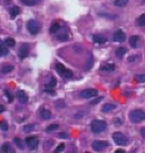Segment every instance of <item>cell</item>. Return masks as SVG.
Returning a JSON list of instances; mask_svg holds the SVG:
<instances>
[{"instance_id":"cell-16","label":"cell","mask_w":145,"mask_h":153,"mask_svg":"<svg viewBox=\"0 0 145 153\" xmlns=\"http://www.w3.org/2000/svg\"><path fill=\"white\" fill-rule=\"evenodd\" d=\"M56 83H57V80H56V78H51L48 82H45V85H44V87L45 88H52V87H55L56 86Z\"/></svg>"},{"instance_id":"cell-18","label":"cell","mask_w":145,"mask_h":153,"mask_svg":"<svg viewBox=\"0 0 145 153\" xmlns=\"http://www.w3.org/2000/svg\"><path fill=\"white\" fill-rule=\"evenodd\" d=\"M41 116H42L43 120H50L51 118V113L46 109H43V110H41Z\"/></svg>"},{"instance_id":"cell-38","label":"cell","mask_w":145,"mask_h":153,"mask_svg":"<svg viewBox=\"0 0 145 153\" xmlns=\"http://www.w3.org/2000/svg\"><path fill=\"white\" fill-rule=\"evenodd\" d=\"M141 135H142V137L145 138V128H142V129H141Z\"/></svg>"},{"instance_id":"cell-25","label":"cell","mask_w":145,"mask_h":153,"mask_svg":"<svg viewBox=\"0 0 145 153\" xmlns=\"http://www.w3.org/2000/svg\"><path fill=\"white\" fill-rule=\"evenodd\" d=\"M135 80L137 81V82H145V74H137V76H135Z\"/></svg>"},{"instance_id":"cell-15","label":"cell","mask_w":145,"mask_h":153,"mask_svg":"<svg viewBox=\"0 0 145 153\" xmlns=\"http://www.w3.org/2000/svg\"><path fill=\"white\" fill-rule=\"evenodd\" d=\"M116 106L115 104H112V103H106L102 106V111L103 113H108V111H112L113 109H115Z\"/></svg>"},{"instance_id":"cell-17","label":"cell","mask_w":145,"mask_h":153,"mask_svg":"<svg viewBox=\"0 0 145 153\" xmlns=\"http://www.w3.org/2000/svg\"><path fill=\"white\" fill-rule=\"evenodd\" d=\"M138 40H139V37H138V36H131V37H130V40H129V43H130V45H131L133 48H137Z\"/></svg>"},{"instance_id":"cell-12","label":"cell","mask_w":145,"mask_h":153,"mask_svg":"<svg viewBox=\"0 0 145 153\" xmlns=\"http://www.w3.org/2000/svg\"><path fill=\"white\" fill-rule=\"evenodd\" d=\"M9 14H10V17L14 19L15 16H17L20 14V8L17 6H13L10 9H9Z\"/></svg>"},{"instance_id":"cell-33","label":"cell","mask_w":145,"mask_h":153,"mask_svg":"<svg viewBox=\"0 0 145 153\" xmlns=\"http://www.w3.org/2000/svg\"><path fill=\"white\" fill-rule=\"evenodd\" d=\"M14 142L17 144V146L20 147V149H23L24 146H23V142L20 139V138H14Z\"/></svg>"},{"instance_id":"cell-36","label":"cell","mask_w":145,"mask_h":153,"mask_svg":"<svg viewBox=\"0 0 145 153\" xmlns=\"http://www.w3.org/2000/svg\"><path fill=\"white\" fill-rule=\"evenodd\" d=\"M5 93H6V95H7V96H8V99H9L8 101H9V102H12V101H13V96H12V95L9 94V92H8V90H6Z\"/></svg>"},{"instance_id":"cell-27","label":"cell","mask_w":145,"mask_h":153,"mask_svg":"<svg viewBox=\"0 0 145 153\" xmlns=\"http://www.w3.org/2000/svg\"><path fill=\"white\" fill-rule=\"evenodd\" d=\"M21 1H22V3H24L27 6H34L37 2V0H21Z\"/></svg>"},{"instance_id":"cell-7","label":"cell","mask_w":145,"mask_h":153,"mask_svg":"<svg viewBox=\"0 0 145 153\" xmlns=\"http://www.w3.org/2000/svg\"><path fill=\"white\" fill-rule=\"evenodd\" d=\"M96 95H98V92L95 89H84L80 92V97H83V99H89V97H93Z\"/></svg>"},{"instance_id":"cell-40","label":"cell","mask_w":145,"mask_h":153,"mask_svg":"<svg viewBox=\"0 0 145 153\" xmlns=\"http://www.w3.org/2000/svg\"><path fill=\"white\" fill-rule=\"evenodd\" d=\"M114 122H115V124H121V123H122V121H121V120H117V118H116Z\"/></svg>"},{"instance_id":"cell-28","label":"cell","mask_w":145,"mask_h":153,"mask_svg":"<svg viewBox=\"0 0 145 153\" xmlns=\"http://www.w3.org/2000/svg\"><path fill=\"white\" fill-rule=\"evenodd\" d=\"M34 128H35V127H34L33 124H28V125H26V127L23 128V131L28 134V132H31V131L34 130Z\"/></svg>"},{"instance_id":"cell-21","label":"cell","mask_w":145,"mask_h":153,"mask_svg":"<svg viewBox=\"0 0 145 153\" xmlns=\"http://www.w3.org/2000/svg\"><path fill=\"white\" fill-rule=\"evenodd\" d=\"M129 2V0H115V6H117V7H124V6H127V3Z\"/></svg>"},{"instance_id":"cell-3","label":"cell","mask_w":145,"mask_h":153,"mask_svg":"<svg viewBox=\"0 0 145 153\" xmlns=\"http://www.w3.org/2000/svg\"><path fill=\"white\" fill-rule=\"evenodd\" d=\"M113 139H114V142H115L117 145H120V146L126 145V144L128 143L127 137H126L122 132H114V134H113Z\"/></svg>"},{"instance_id":"cell-5","label":"cell","mask_w":145,"mask_h":153,"mask_svg":"<svg viewBox=\"0 0 145 153\" xmlns=\"http://www.w3.org/2000/svg\"><path fill=\"white\" fill-rule=\"evenodd\" d=\"M56 70H57V72L60 74V76H63L64 78H71L72 76V72L70 71V70H67L63 64H60V63H57L56 64Z\"/></svg>"},{"instance_id":"cell-4","label":"cell","mask_w":145,"mask_h":153,"mask_svg":"<svg viewBox=\"0 0 145 153\" xmlns=\"http://www.w3.org/2000/svg\"><path fill=\"white\" fill-rule=\"evenodd\" d=\"M108 146H109V144L107 142H103V140H94L93 144H92L93 150L96 151V152H101L105 149H107Z\"/></svg>"},{"instance_id":"cell-37","label":"cell","mask_w":145,"mask_h":153,"mask_svg":"<svg viewBox=\"0 0 145 153\" xmlns=\"http://www.w3.org/2000/svg\"><path fill=\"white\" fill-rule=\"evenodd\" d=\"M64 35H65V34H64ZM64 35H63V36H58V40H59V41H66L69 37H67V36H64Z\"/></svg>"},{"instance_id":"cell-14","label":"cell","mask_w":145,"mask_h":153,"mask_svg":"<svg viewBox=\"0 0 145 153\" xmlns=\"http://www.w3.org/2000/svg\"><path fill=\"white\" fill-rule=\"evenodd\" d=\"M127 52H128V50H127L126 48H119L115 54H116V57L121 59V58H123V56H124Z\"/></svg>"},{"instance_id":"cell-31","label":"cell","mask_w":145,"mask_h":153,"mask_svg":"<svg viewBox=\"0 0 145 153\" xmlns=\"http://www.w3.org/2000/svg\"><path fill=\"white\" fill-rule=\"evenodd\" d=\"M65 150V145L64 144H59L57 147H56V150H55V152L56 153H59V152H62V151H64Z\"/></svg>"},{"instance_id":"cell-13","label":"cell","mask_w":145,"mask_h":153,"mask_svg":"<svg viewBox=\"0 0 145 153\" xmlns=\"http://www.w3.org/2000/svg\"><path fill=\"white\" fill-rule=\"evenodd\" d=\"M93 41H94L95 43L102 44V43H105L107 40H106V37L102 36V35H93Z\"/></svg>"},{"instance_id":"cell-39","label":"cell","mask_w":145,"mask_h":153,"mask_svg":"<svg viewBox=\"0 0 145 153\" xmlns=\"http://www.w3.org/2000/svg\"><path fill=\"white\" fill-rule=\"evenodd\" d=\"M136 59H138V57H130L128 61H129V62H133V61H136Z\"/></svg>"},{"instance_id":"cell-11","label":"cell","mask_w":145,"mask_h":153,"mask_svg":"<svg viewBox=\"0 0 145 153\" xmlns=\"http://www.w3.org/2000/svg\"><path fill=\"white\" fill-rule=\"evenodd\" d=\"M28 54H29V47L27 44H23L20 48V50H19V57L21 59H23V58H26L28 56Z\"/></svg>"},{"instance_id":"cell-29","label":"cell","mask_w":145,"mask_h":153,"mask_svg":"<svg viewBox=\"0 0 145 153\" xmlns=\"http://www.w3.org/2000/svg\"><path fill=\"white\" fill-rule=\"evenodd\" d=\"M8 151H9V144L8 143L2 144V146L0 147V152H8Z\"/></svg>"},{"instance_id":"cell-30","label":"cell","mask_w":145,"mask_h":153,"mask_svg":"<svg viewBox=\"0 0 145 153\" xmlns=\"http://www.w3.org/2000/svg\"><path fill=\"white\" fill-rule=\"evenodd\" d=\"M58 129V124H51V125H49L48 128H46V131H55V130H57Z\"/></svg>"},{"instance_id":"cell-6","label":"cell","mask_w":145,"mask_h":153,"mask_svg":"<svg viewBox=\"0 0 145 153\" xmlns=\"http://www.w3.org/2000/svg\"><path fill=\"white\" fill-rule=\"evenodd\" d=\"M27 28H28V30H29V33H30L31 35H36V34H38V31H40V26H38V23H37L36 21H34V20L28 21Z\"/></svg>"},{"instance_id":"cell-9","label":"cell","mask_w":145,"mask_h":153,"mask_svg":"<svg viewBox=\"0 0 145 153\" xmlns=\"http://www.w3.org/2000/svg\"><path fill=\"white\" fill-rule=\"evenodd\" d=\"M113 40H114L115 42H123V41L126 40V35H124V33H123L122 30H117V31L114 33Z\"/></svg>"},{"instance_id":"cell-26","label":"cell","mask_w":145,"mask_h":153,"mask_svg":"<svg viewBox=\"0 0 145 153\" xmlns=\"http://www.w3.org/2000/svg\"><path fill=\"white\" fill-rule=\"evenodd\" d=\"M6 55H8L7 45H5V47H0V57H1V56H6Z\"/></svg>"},{"instance_id":"cell-8","label":"cell","mask_w":145,"mask_h":153,"mask_svg":"<svg viewBox=\"0 0 145 153\" xmlns=\"http://www.w3.org/2000/svg\"><path fill=\"white\" fill-rule=\"evenodd\" d=\"M26 143L28 144L30 150H35L37 147V145H38V139L36 137H28L26 139Z\"/></svg>"},{"instance_id":"cell-43","label":"cell","mask_w":145,"mask_h":153,"mask_svg":"<svg viewBox=\"0 0 145 153\" xmlns=\"http://www.w3.org/2000/svg\"><path fill=\"white\" fill-rule=\"evenodd\" d=\"M6 44H5V42H2V41H0V47H5Z\"/></svg>"},{"instance_id":"cell-19","label":"cell","mask_w":145,"mask_h":153,"mask_svg":"<svg viewBox=\"0 0 145 153\" xmlns=\"http://www.w3.org/2000/svg\"><path fill=\"white\" fill-rule=\"evenodd\" d=\"M59 28H60V24H59L58 22H55V23L51 26V28H50V34H56V33L59 30Z\"/></svg>"},{"instance_id":"cell-35","label":"cell","mask_w":145,"mask_h":153,"mask_svg":"<svg viewBox=\"0 0 145 153\" xmlns=\"http://www.w3.org/2000/svg\"><path fill=\"white\" fill-rule=\"evenodd\" d=\"M102 99H103V97H98V99H95L94 101H92V102H91V104H96V103H99Z\"/></svg>"},{"instance_id":"cell-23","label":"cell","mask_w":145,"mask_h":153,"mask_svg":"<svg viewBox=\"0 0 145 153\" xmlns=\"http://www.w3.org/2000/svg\"><path fill=\"white\" fill-rule=\"evenodd\" d=\"M5 44L8 47V48H13L14 45H15V41L13 40V38H6V41H5Z\"/></svg>"},{"instance_id":"cell-22","label":"cell","mask_w":145,"mask_h":153,"mask_svg":"<svg viewBox=\"0 0 145 153\" xmlns=\"http://www.w3.org/2000/svg\"><path fill=\"white\" fill-rule=\"evenodd\" d=\"M13 70H14V66H13V65H5V66H2L1 72H2V73H8V72H10V71H13Z\"/></svg>"},{"instance_id":"cell-20","label":"cell","mask_w":145,"mask_h":153,"mask_svg":"<svg viewBox=\"0 0 145 153\" xmlns=\"http://www.w3.org/2000/svg\"><path fill=\"white\" fill-rule=\"evenodd\" d=\"M136 23H137L139 27H145V14H142V15L137 19Z\"/></svg>"},{"instance_id":"cell-32","label":"cell","mask_w":145,"mask_h":153,"mask_svg":"<svg viewBox=\"0 0 145 153\" xmlns=\"http://www.w3.org/2000/svg\"><path fill=\"white\" fill-rule=\"evenodd\" d=\"M0 128H1V130H2V131H7L8 125H7V123H6L5 121H1V122H0Z\"/></svg>"},{"instance_id":"cell-34","label":"cell","mask_w":145,"mask_h":153,"mask_svg":"<svg viewBox=\"0 0 145 153\" xmlns=\"http://www.w3.org/2000/svg\"><path fill=\"white\" fill-rule=\"evenodd\" d=\"M58 137H59V138H63V139H66V138H69V135H67L66 132H60V134L58 135Z\"/></svg>"},{"instance_id":"cell-24","label":"cell","mask_w":145,"mask_h":153,"mask_svg":"<svg viewBox=\"0 0 145 153\" xmlns=\"http://www.w3.org/2000/svg\"><path fill=\"white\" fill-rule=\"evenodd\" d=\"M114 69H115V66H114L113 64H108V65H105V66H102V67H101V70H102V71H108V72L114 71Z\"/></svg>"},{"instance_id":"cell-10","label":"cell","mask_w":145,"mask_h":153,"mask_svg":"<svg viewBox=\"0 0 145 153\" xmlns=\"http://www.w3.org/2000/svg\"><path fill=\"white\" fill-rule=\"evenodd\" d=\"M16 97H17V100L20 101V103H27L28 102V95L23 92V90H17L16 92Z\"/></svg>"},{"instance_id":"cell-2","label":"cell","mask_w":145,"mask_h":153,"mask_svg":"<svg viewBox=\"0 0 145 153\" xmlns=\"http://www.w3.org/2000/svg\"><path fill=\"white\" fill-rule=\"evenodd\" d=\"M107 128V124L105 121H101V120H94L91 124V129L94 134H100V132H103Z\"/></svg>"},{"instance_id":"cell-41","label":"cell","mask_w":145,"mask_h":153,"mask_svg":"<svg viewBox=\"0 0 145 153\" xmlns=\"http://www.w3.org/2000/svg\"><path fill=\"white\" fill-rule=\"evenodd\" d=\"M3 110H5V107H3L2 104H0V114H1V113H2Z\"/></svg>"},{"instance_id":"cell-42","label":"cell","mask_w":145,"mask_h":153,"mask_svg":"<svg viewBox=\"0 0 145 153\" xmlns=\"http://www.w3.org/2000/svg\"><path fill=\"white\" fill-rule=\"evenodd\" d=\"M115 152H116V153H124V150H121V149H119V150H116Z\"/></svg>"},{"instance_id":"cell-1","label":"cell","mask_w":145,"mask_h":153,"mask_svg":"<svg viewBox=\"0 0 145 153\" xmlns=\"http://www.w3.org/2000/svg\"><path fill=\"white\" fill-rule=\"evenodd\" d=\"M129 118L133 123H141L145 120V111L141 110V109H136L130 111L129 114Z\"/></svg>"}]
</instances>
